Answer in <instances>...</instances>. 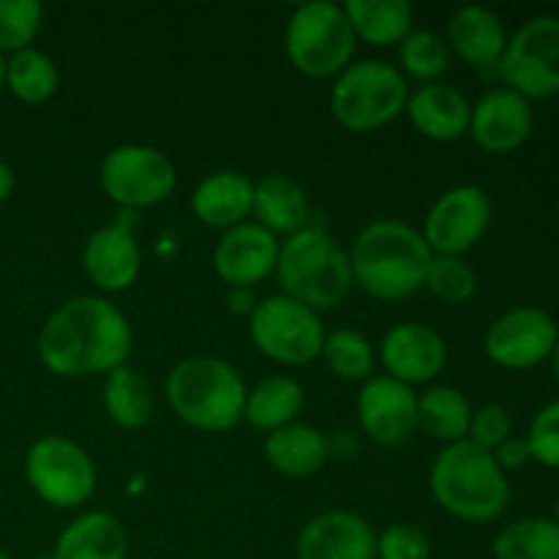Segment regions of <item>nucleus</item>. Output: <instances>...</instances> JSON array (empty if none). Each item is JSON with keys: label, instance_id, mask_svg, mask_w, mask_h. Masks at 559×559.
<instances>
[{"label": "nucleus", "instance_id": "38", "mask_svg": "<svg viewBox=\"0 0 559 559\" xmlns=\"http://www.w3.org/2000/svg\"><path fill=\"white\" fill-rule=\"evenodd\" d=\"M527 445L535 462L559 469V399L535 415L527 431Z\"/></svg>", "mask_w": 559, "mask_h": 559}, {"label": "nucleus", "instance_id": "21", "mask_svg": "<svg viewBox=\"0 0 559 559\" xmlns=\"http://www.w3.org/2000/svg\"><path fill=\"white\" fill-rule=\"evenodd\" d=\"M254 207V183L243 173L222 169L197 183L191 194V211L205 227L233 229L251 216Z\"/></svg>", "mask_w": 559, "mask_h": 559}, {"label": "nucleus", "instance_id": "28", "mask_svg": "<svg viewBox=\"0 0 559 559\" xmlns=\"http://www.w3.org/2000/svg\"><path fill=\"white\" fill-rule=\"evenodd\" d=\"M102 399L109 420L126 431L147 426V420L153 418V407H156L151 382L131 366H120V369L109 371L107 380H104Z\"/></svg>", "mask_w": 559, "mask_h": 559}, {"label": "nucleus", "instance_id": "45", "mask_svg": "<svg viewBox=\"0 0 559 559\" xmlns=\"http://www.w3.org/2000/svg\"><path fill=\"white\" fill-rule=\"evenodd\" d=\"M557 218H559V207H557Z\"/></svg>", "mask_w": 559, "mask_h": 559}, {"label": "nucleus", "instance_id": "10", "mask_svg": "<svg viewBox=\"0 0 559 559\" xmlns=\"http://www.w3.org/2000/svg\"><path fill=\"white\" fill-rule=\"evenodd\" d=\"M102 189L115 205L126 211H142V207L162 205L178 183L175 164L167 153L151 145H118L104 156L98 169Z\"/></svg>", "mask_w": 559, "mask_h": 559}, {"label": "nucleus", "instance_id": "9", "mask_svg": "<svg viewBox=\"0 0 559 559\" xmlns=\"http://www.w3.org/2000/svg\"><path fill=\"white\" fill-rule=\"evenodd\" d=\"M25 478L38 500L52 508H80L96 491V467L82 445L60 435L38 437L25 453Z\"/></svg>", "mask_w": 559, "mask_h": 559}, {"label": "nucleus", "instance_id": "43", "mask_svg": "<svg viewBox=\"0 0 559 559\" xmlns=\"http://www.w3.org/2000/svg\"><path fill=\"white\" fill-rule=\"evenodd\" d=\"M555 522L559 524V497H557V508H555Z\"/></svg>", "mask_w": 559, "mask_h": 559}, {"label": "nucleus", "instance_id": "20", "mask_svg": "<svg viewBox=\"0 0 559 559\" xmlns=\"http://www.w3.org/2000/svg\"><path fill=\"white\" fill-rule=\"evenodd\" d=\"M409 123L420 136L431 142H456L469 131L473 104L459 87L445 82H431L409 93L407 109Z\"/></svg>", "mask_w": 559, "mask_h": 559}, {"label": "nucleus", "instance_id": "40", "mask_svg": "<svg viewBox=\"0 0 559 559\" xmlns=\"http://www.w3.org/2000/svg\"><path fill=\"white\" fill-rule=\"evenodd\" d=\"M14 186H16L14 169H11L5 162H0V205L14 194Z\"/></svg>", "mask_w": 559, "mask_h": 559}, {"label": "nucleus", "instance_id": "24", "mask_svg": "<svg viewBox=\"0 0 559 559\" xmlns=\"http://www.w3.org/2000/svg\"><path fill=\"white\" fill-rule=\"evenodd\" d=\"M257 224L273 235H295L298 229L309 227L311 202L304 186L289 175H265L254 183V207Z\"/></svg>", "mask_w": 559, "mask_h": 559}, {"label": "nucleus", "instance_id": "8", "mask_svg": "<svg viewBox=\"0 0 559 559\" xmlns=\"http://www.w3.org/2000/svg\"><path fill=\"white\" fill-rule=\"evenodd\" d=\"M249 336L265 358L282 366H306L320 358L328 331L314 309L282 293L257 300L249 314Z\"/></svg>", "mask_w": 559, "mask_h": 559}, {"label": "nucleus", "instance_id": "39", "mask_svg": "<svg viewBox=\"0 0 559 559\" xmlns=\"http://www.w3.org/2000/svg\"><path fill=\"white\" fill-rule=\"evenodd\" d=\"M495 462L500 464L502 473H508V469H522L524 464L533 462V453H530V445H527V437H508L506 442H502L500 448H497L495 453Z\"/></svg>", "mask_w": 559, "mask_h": 559}, {"label": "nucleus", "instance_id": "7", "mask_svg": "<svg viewBox=\"0 0 559 559\" xmlns=\"http://www.w3.org/2000/svg\"><path fill=\"white\" fill-rule=\"evenodd\" d=\"M287 58L300 74L311 80L338 76L355 55V33L342 5L314 0L289 14L284 33Z\"/></svg>", "mask_w": 559, "mask_h": 559}, {"label": "nucleus", "instance_id": "18", "mask_svg": "<svg viewBox=\"0 0 559 559\" xmlns=\"http://www.w3.org/2000/svg\"><path fill=\"white\" fill-rule=\"evenodd\" d=\"M298 559H377V535L355 511H325L298 535Z\"/></svg>", "mask_w": 559, "mask_h": 559}, {"label": "nucleus", "instance_id": "22", "mask_svg": "<svg viewBox=\"0 0 559 559\" xmlns=\"http://www.w3.org/2000/svg\"><path fill=\"white\" fill-rule=\"evenodd\" d=\"M448 49L475 69L500 63L506 52V25L486 5H464L448 22Z\"/></svg>", "mask_w": 559, "mask_h": 559}, {"label": "nucleus", "instance_id": "19", "mask_svg": "<svg viewBox=\"0 0 559 559\" xmlns=\"http://www.w3.org/2000/svg\"><path fill=\"white\" fill-rule=\"evenodd\" d=\"M82 267L91 284L102 293H123L136 282L142 251L126 224L96 229L82 249Z\"/></svg>", "mask_w": 559, "mask_h": 559}, {"label": "nucleus", "instance_id": "4", "mask_svg": "<svg viewBox=\"0 0 559 559\" xmlns=\"http://www.w3.org/2000/svg\"><path fill=\"white\" fill-rule=\"evenodd\" d=\"M429 484L442 511L462 522H495L511 502V486L500 464L469 440L442 448L431 464Z\"/></svg>", "mask_w": 559, "mask_h": 559}, {"label": "nucleus", "instance_id": "33", "mask_svg": "<svg viewBox=\"0 0 559 559\" xmlns=\"http://www.w3.org/2000/svg\"><path fill=\"white\" fill-rule=\"evenodd\" d=\"M399 66L404 76L431 85L440 80L451 66V49L442 36L431 31H413L399 44Z\"/></svg>", "mask_w": 559, "mask_h": 559}, {"label": "nucleus", "instance_id": "29", "mask_svg": "<svg viewBox=\"0 0 559 559\" xmlns=\"http://www.w3.org/2000/svg\"><path fill=\"white\" fill-rule=\"evenodd\" d=\"M469 420H473V404L459 388L435 385L418 396V429L445 445L467 440Z\"/></svg>", "mask_w": 559, "mask_h": 559}, {"label": "nucleus", "instance_id": "31", "mask_svg": "<svg viewBox=\"0 0 559 559\" xmlns=\"http://www.w3.org/2000/svg\"><path fill=\"white\" fill-rule=\"evenodd\" d=\"M495 559H559V524L555 519L530 516L497 533Z\"/></svg>", "mask_w": 559, "mask_h": 559}, {"label": "nucleus", "instance_id": "27", "mask_svg": "<svg viewBox=\"0 0 559 559\" xmlns=\"http://www.w3.org/2000/svg\"><path fill=\"white\" fill-rule=\"evenodd\" d=\"M300 409H304V385L287 374H273L257 382L246 393L243 420H249L254 429L271 435L282 426L295 424Z\"/></svg>", "mask_w": 559, "mask_h": 559}, {"label": "nucleus", "instance_id": "11", "mask_svg": "<svg viewBox=\"0 0 559 559\" xmlns=\"http://www.w3.org/2000/svg\"><path fill=\"white\" fill-rule=\"evenodd\" d=\"M500 74L511 91L533 98L559 96V20L535 16L524 22L506 44Z\"/></svg>", "mask_w": 559, "mask_h": 559}, {"label": "nucleus", "instance_id": "17", "mask_svg": "<svg viewBox=\"0 0 559 559\" xmlns=\"http://www.w3.org/2000/svg\"><path fill=\"white\" fill-rule=\"evenodd\" d=\"M445 338L426 322H399L380 344V364L404 385H424L445 369Z\"/></svg>", "mask_w": 559, "mask_h": 559}, {"label": "nucleus", "instance_id": "16", "mask_svg": "<svg viewBox=\"0 0 559 559\" xmlns=\"http://www.w3.org/2000/svg\"><path fill=\"white\" fill-rule=\"evenodd\" d=\"M467 134L480 151L506 156L533 134V107L511 87H495L475 102Z\"/></svg>", "mask_w": 559, "mask_h": 559}, {"label": "nucleus", "instance_id": "1", "mask_svg": "<svg viewBox=\"0 0 559 559\" xmlns=\"http://www.w3.org/2000/svg\"><path fill=\"white\" fill-rule=\"evenodd\" d=\"M131 325L123 311L98 295L60 304L38 333V358L58 377H98L126 366Z\"/></svg>", "mask_w": 559, "mask_h": 559}, {"label": "nucleus", "instance_id": "3", "mask_svg": "<svg viewBox=\"0 0 559 559\" xmlns=\"http://www.w3.org/2000/svg\"><path fill=\"white\" fill-rule=\"evenodd\" d=\"M164 391L173 413L186 426L207 435H222L243 420L249 388L227 360L191 355L173 366Z\"/></svg>", "mask_w": 559, "mask_h": 559}, {"label": "nucleus", "instance_id": "12", "mask_svg": "<svg viewBox=\"0 0 559 559\" xmlns=\"http://www.w3.org/2000/svg\"><path fill=\"white\" fill-rule=\"evenodd\" d=\"M491 216H495V207L480 186H453L429 207L420 235L431 254L464 257L489 233Z\"/></svg>", "mask_w": 559, "mask_h": 559}, {"label": "nucleus", "instance_id": "44", "mask_svg": "<svg viewBox=\"0 0 559 559\" xmlns=\"http://www.w3.org/2000/svg\"><path fill=\"white\" fill-rule=\"evenodd\" d=\"M0 559H11V557H9V555H5V551H3V549H0Z\"/></svg>", "mask_w": 559, "mask_h": 559}, {"label": "nucleus", "instance_id": "32", "mask_svg": "<svg viewBox=\"0 0 559 559\" xmlns=\"http://www.w3.org/2000/svg\"><path fill=\"white\" fill-rule=\"evenodd\" d=\"M320 358L325 360L333 377L347 382H366L374 371V347L355 328H338L328 333Z\"/></svg>", "mask_w": 559, "mask_h": 559}, {"label": "nucleus", "instance_id": "34", "mask_svg": "<svg viewBox=\"0 0 559 559\" xmlns=\"http://www.w3.org/2000/svg\"><path fill=\"white\" fill-rule=\"evenodd\" d=\"M426 289L445 304H467L478 293V276L464 257H431Z\"/></svg>", "mask_w": 559, "mask_h": 559}, {"label": "nucleus", "instance_id": "41", "mask_svg": "<svg viewBox=\"0 0 559 559\" xmlns=\"http://www.w3.org/2000/svg\"><path fill=\"white\" fill-rule=\"evenodd\" d=\"M5 91V55H0V93Z\"/></svg>", "mask_w": 559, "mask_h": 559}, {"label": "nucleus", "instance_id": "23", "mask_svg": "<svg viewBox=\"0 0 559 559\" xmlns=\"http://www.w3.org/2000/svg\"><path fill=\"white\" fill-rule=\"evenodd\" d=\"M129 538L112 513L91 511L76 516L55 540L52 559H126Z\"/></svg>", "mask_w": 559, "mask_h": 559}, {"label": "nucleus", "instance_id": "37", "mask_svg": "<svg viewBox=\"0 0 559 559\" xmlns=\"http://www.w3.org/2000/svg\"><path fill=\"white\" fill-rule=\"evenodd\" d=\"M513 420L511 413L500 404H484V407L473 409V420H469L467 440L473 442L475 448L486 453H495L502 442L511 437Z\"/></svg>", "mask_w": 559, "mask_h": 559}, {"label": "nucleus", "instance_id": "5", "mask_svg": "<svg viewBox=\"0 0 559 559\" xmlns=\"http://www.w3.org/2000/svg\"><path fill=\"white\" fill-rule=\"evenodd\" d=\"M276 276L284 295L300 300L317 314L342 306L355 284L349 254L322 227H304L282 240Z\"/></svg>", "mask_w": 559, "mask_h": 559}, {"label": "nucleus", "instance_id": "14", "mask_svg": "<svg viewBox=\"0 0 559 559\" xmlns=\"http://www.w3.org/2000/svg\"><path fill=\"white\" fill-rule=\"evenodd\" d=\"M360 429L377 445H404L418 431V396L409 385L393 377H371L358 393Z\"/></svg>", "mask_w": 559, "mask_h": 559}, {"label": "nucleus", "instance_id": "15", "mask_svg": "<svg viewBox=\"0 0 559 559\" xmlns=\"http://www.w3.org/2000/svg\"><path fill=\"white\" fill-rule=\"evenodd\" d=\"M278 240L257 222H243L227 229L213 249L216 276L229 289H251L276 273Z\"/></svg>", "mask_w": 559, "mask_h": 559}, {"label": "nucleus", "instance_id": "30", "mask_svg": "<svg viewBox=\"0 0 559 559\" xmlns=\"http://www.w3.org/2000/svg\"><path fill=\"white\" fill-rule=\"evenodd\" d=\"M58 66L41 49H22L5 58V91L25 104H44L58 93Z\"/></svg>", "mask_w": 559, "mask_h": 559}, {"label": "nucleus", "instance_id": "42", "mask_svg": "<svg viewBox=\"0 0 559 559\" xmlns=\"http://www.w3.org/2000/svg\"><path fill=\"white\" fill-rule=\"evenodd\" d=\"M551 369H555V377L559 380V342H557L555 353H551Z\"/></svg>", "mask_w": 559, "mask_h": 559}, {"label": "nucleus", "instance_id": "2", "mask_svg": "<svg viewBox=\"0 0 559 559\" xmlns=\"http://www.w3.org/2000/svg\"><path fill=\"white\" fill-rule=\"evenodd\" d=\"M431 249L420 229L396 218L366 224L349 251L353 282L377 300H404L424 289Z\"/></svg>", "mask_w": 559, "mask_h": 559}, {"label": "nucleus", "instance_id": "26", "mask_svg": "<svg viewBox=\"0 0 559 559\" xmlns=\"http://www.w3.org/2000/svg\"><path fill=\"white\" fill-rule=\"evenodd\" d=\"M347 14L355 41L371 47H399L413 33V5L407 0H347Z\"/></svg>", "mask_w": 559, "mask_h": 559}, {"label": "nucleus", "instance_id": "6", "mask_svg": "<svg viewBox=\"0 0 559 559\" xmlns=\"http://www.w3.org/2000/svg\"><path fill=\"white\" fill-rule=\"evenodd\" d=\"M407 76L385 60H358L336 76L331 112L344 131L369 134L393 123L407 109Z\"/></svg>", "mask_w": 559, "mask_h": 559}, {"label": "nucleus", "instance_id": "36", "mask_svg": "<svg viewBox=\"0 0 559 559\" xmlns=\"http://www.w3.org/2000/svg\"><path fill=\"white\" fill-rule=\"evenodd\" d=\"M377 559H431V540L415 524H391L377 535Z\"/></svg>", "mask_w": 559, "mask_h": 559}, {"label": "nucleus", "instance_id": "13", "mask_svg": "<svg viewBox=\"0 0 559 559\" xmlns=\"http://www.w3.org/2000/svg\"><path fill=\"white\" fill-rule=\"evenodd\" d=\"M557 342L559 328L549 311L538 306H519L486 328L484 353L500 369L524 371L549 360Z\"/></svg>", "mask_w": 559, "mask_h": 559}, {"label": "nucleus", "instance_id": "25", "mask_svg": "<svg viewBox=\"0 0 559 559\" xmlns=\"http://www.w3.org/2000/svg\"><path fill=\"white\" fill-rule=\"evenodd\" d=\"M265 459L287 478H309L331 459V440L309 424H289L267 435Z\"/></svg>", "mask_w": 559, "mask_h": 559}, {"label": "nucleus", "instance_id": "35", "mask_svg": "<svg viewBox=\"0 0 559 559\" xmlns=\"http://www.w3.org/2000/svg\"><path fill=\"white\" fill-rule=\"evenodd\" d=\"M44 9L36 0H0V55L22 52L38 36Z\"/></svg>", "mask_w": 559, "mask_h": 559}]
</instances>
